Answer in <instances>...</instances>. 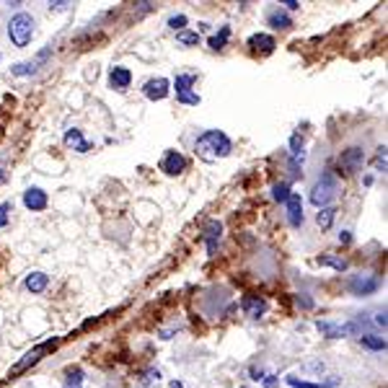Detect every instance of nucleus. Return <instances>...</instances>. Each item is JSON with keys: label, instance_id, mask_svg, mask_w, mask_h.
<instances>
[{"label": "nucleus", "instance_id": "37", "mask_svg": "<svg viewBox=\"0 0 388 388\" xmlns=\"http://www.w3.org/2000/svg\"><path fill=\"white\" fill-rule=\"evenodd\" d=\"M0 179H3V174H0Z\"/></svg>", "mask_w": 388, "mask_h": 388}, {"label": "nucleus", "instance_id": "16", "mask_svg": "<svg viewBox=\"0 0 388 388\" xmlns=\"http://www.w3.org/2000/svg\"><path fill=\"white\" fill-rule=\"evenodd\" d=\"M47 55H49V49L42 52L39 60H34V62H18V65H13V75H34V73L39 70V62L47 60Z\"/></svg>", "mask_w": 388, "mask_h": 388}, {"label": "nucleus", "instance_id": "15", "mask_svg": "<svg viewBox=\"0 0 388 388\" xmlns=\"http://www.w3.org/2000/svg\"><path fill=\"white\" fill-rule=\"evenodd\" d=\"M241 306H244V313L251 316V318H259L264 311H267V303H264V300H259V298H244V303H241Z\"/></svg>", "mask_w": 388, "mask_h": 388}, {"label": "nucleus", "instance_id": "35", "mask_svg": "<svg viewBox=\"0 0 388 388\" xmlns=\"http://www.w3.org/2000/svg\"><path fill=\"white\" fill-rule=\"evenodd\" d=\"M339 241H341V244H350V241H352V235L347 233V231H341V233H339Z\"/></svg>", "mask_w": 388, "mask_h": 388}, {"label": "nucleus", "instance_id": "33", "mask_svg": "<svg viewBox=\"0 0 388 388\" xmlns=\"http://www.w3.org/2000/svg\"><path fill=\"white\" fill-rule=\"evenodd\" d=\"M70 3H65V0H60V3H49V8H55V11H65Z\"/></svg>", "mask_w": 388, "mask_h": 388}, {"label": "nucleus", "instance_id": "29", "mask_svg": "<svg viewBox=\"0 0 388 388\" xmlns=\"http://www.w3.org/2000/svg\"><path fill=\"white\" fill-rule=\"evenodd\" d=\"M184 24H187V16H174V18H168V26H171L174 31H181Z\"/></svg>", "mask_w": 388, "mask_h": 388}, {"label": "nucleus", "instance_id": "19", "mask_svg": "<svg viewBox=\"0 0 388 388\" xmlns=\"http://www.w3.org/2000/svg\"><path fill=\"white\" fill-rule=\"evenodd\" d=\"M205 235H207V251H210V254H215V248H218V238H220V223H218V220L207 223V231H205Z\"/></svg>", "mask_w": 388, "mask_h": 388}, {"label": "nucleus", "instance_id": "28", "mask_svg": "<svg viewBox=\"0 0 388 388\" xmlns=\"http://www.w3.org/2000/svg\"><path fill=\"white\" fill-rule=\"evenodd\" d=\"M8 212H11V202H3L0 205V228L8 225Z\"/></svg>", "mask_w": 388, "mask_h": 388}, {"label": "nucleus", "instance_id": "27", "mask_svg": "<svg viewBox=\"0 0 388 388\" xmlns=\"http://www.w3.org/2000/svg\"><path fill=\"white\" fill-rule=\"evenodd\" d=\"M81 378H83V370L81 367H75V370H70V373H68V388H78V383H81Z\"/></svg>", "mask_w": 388, "mask_h": 388}, {"label": "nucleus", "instance_id": "34", "mask_svg": "<svg viewBox=\"0 0 388 388\" xmlns=\"http://www.w3.org/2000/svg\"><path fill=\"white\" fill-rule=\"evenodd\" d=\"M376 324H378V326H383V329H386V324H388V321H386V311H380V313H378V316H376Z\"/></svg>", "mask_w": 388, "mask_h": 388}, {"label": "nucleus", "instance_id": "4", "mask_svg": "<svg viewBox=\"0 0 388 388\" xmlns=\"http://www.w3.org/2000/svg\"><path fill=\"white\" fill-rule=\"evenodd\" d=\"M363 161H365L363 148H347V151H341L339 155V168L344 174H357V171L363 168Z\"/></svg>", "mask_w": 388, "mask_h": 388}, {"label": "nucleus", "instance_id": "17", "mask_svg": "<svg viewBox=\"0 0 388 388\" xmlns=\"http://www.w3.org/2000/svg\"><path fill=\"white\" fill-rule=\"evenodd\" d=\"M248 47L261 49V52H272L274 49V39L270 34H254L248 39Z\"/></svg>", "mask_w": 388, "mask_h": 388}, {"label": "nucleus", "instance_id": "18", "mask_svg": "<svg viewBox=\"0 0 388 388\" xmlns=\"http://www.w3.org/2000/svg\"><path fill=\"white\" fill-rule=\"evenodd\" d=\"M267 21H270L272 29H290V26H293V18L285 11H272Z\"/></svg>", "mask_w": 388, "mask_h": 388}, {"label": "nucleus", "instance_id": "3", "mask_svg": "<svg viewBox=\"0 0 388 388\" xmlns=\"http://www.w3.org/2000/svg\"><path fill=\"white\" fill-rule=\"evenodd\" d=\"M337 189H339V187H337V179H334V174H331V171H326V174L321 177V181L313 187V192H311V202H313L316 207H326V205L334 200Z\"/></svg>", "mask_w": 388, "mask_h": 388}, {"label": "nucleus", "instance_id": "14", "mask_svg": "<svg viewBox=\"0 0 388 388\" xmlns=\"http://www.w3.org/2000/svg\"><path fill=\"white\" fill-rule=\"evenodd\" d=\"M49 285V277L44 272H31L29 277H26V290H31V293H44Z\"/></svg>", "mask_w": 388, "mask_h": 388}, {"label": "nucleus", "instance_id": "32", "mask_svg": "<svg viewBox=\"0 0 388 388\" xmlns=\"http://www.w3.org/2000/svg\"><path fill=\"white\" fill-rule=\"evenodd\" d=\"M283 5L287 8V11H298V8H300V3H298V0H285Z\"/></svg>", "mask_w": 388, "mask_h": 388}, {"label": "nucleus", "instance_id": "21", "mask_svg": "<svg viewBox=\"0 0 388 388\" xmlns=\"http://www.w3.org/2000/svg\"><path fill=\"white\" fill-rule=\"evenodd\" d=\"M334 215H337V210L334 207H321V212L316 215V223L321 231H329L331 223H334Z\"/></svg>", "mask_w": 388, "mask_h": 388}, {"label": "nucleus", "instance_id": "24", "mask_svg": "<svg viewBox=\"0 0 388 388\" xmlns=\"http://www.w3.org/2000/svg\"><path fill=\"white\" fill-rule=\"evenodd\" d=\"M228 36H231V29H228V26H223V29H220V34L210 36V47L212 49H223L225 42H228Z\"/></svg>", "mask_w": 388, "mask_h": 388}, {"label": "nucleus", "instance_id": "2", "mask_svg": "<svg viewBox=\"0 0 388 388\" xmlns=\"http://www.w3.org/2000/svg\"><path fill=\"white\" fill-rule=\"evenodd\" d=\"M8 36L16 47H26L34 36V18L29 13H16L8 24Z\"/></svg>", "mask_w": 388, "mask_h": 388}, {"label": "nucleus", "instance_id": "7", "mask_svg": "<svg viewBox=\"0 0 388 388\" xmlns=\"http://www.w3.org/2000/svg\"><path fill=\"white\" fill-rule=\"evenodd\" d=\"M187 168V158L181 153H177V151H168L166 153V158L161 161V171H166L168 177H177V174H181Z\"/></svg>", "mask_w": 388, "mask_h": 388}, {"label": "nucleus", "instance_id": "6", "mask_svg": "<svg viewBox=\"0 0 388 388\" xmlns=\"http://www.w3.org/2000/svg\"><path fill=\"white\" fill-rule=\"evenodd\" d=\"M347 290L352 295H373L378 290V280L370 274H354L352 280L347 283Z\"/></svg>", "mask_w": 388, "mask_h": 388}, {"label": "nucleus", "instance_id": "30", "mask_svg": "<svg viewBox=\"0 0 388 388\" xmlns=\"http://www.w3.org/2000/svg\"><path fill=\"white\" fill-rule=\"evenodd\" d=\"M376 168H378V171H386V148H378Z\"/></svg>", "mask_w": 388, "mask_h": 388}, {"label": "nucleus", "instance_id": "5", "mask_svg": "<svg viewBox=\"0 0 388 388\" xmlns=\"http://www.w3.org/2000/svg\"><path fill=\"white\" fill-rule=\"evenodd\" d=\"M192 83H194V75H177V99L181 104H192L197 106L200 104V96L192 94Z\"/></svg>", "mask_w": 388, "mask_h": 388}, {"label": "nucleus", "instance_id": "36", "mask_svg": "<svg viewBox=\"0 0 388 388\" xmlns=\"http://www.w3.org/2000/svg\"><path fill=\"white\" fill-rule=\"evenodd\" d=\"M298 303H300V306H303V308H311V306H313V303H311L308 298H298Z\"/></svg>", "mask_w": 388, "mask_h": 388}, {"label": "nucleus", "instance_id": "26", "mask_svg": "<svg viewBox=\"0 0 388 388\" xmlns=\"http://www.w3.org/2000/svg\"><path fill=\"white\" fill-rule=\"evenodd\" d=\"M287 197H290V189H287V184H277V187H274V200L287 202Z\"/></svg>", "mask_w": 388, "mask_h": 388}, {"label": "nucleus", "instance_id": "10", "mask_svg": "<svg viewBox=\"0 0 388 388\" xmlns=\"http://www.w3.org/2000/svg\"><path fill=\"white\" fill-rule=\"evenodd\" d=\"M168 86H171V83L166 81V78H153V81L145 83L142 91H145V96H148L151 101H161V99L168 96Z\"/></svg>", "mask_w": 388, "mask_h": 388}, {"label": "nucleus", "instance_id": "13", "mask_svg": "<svg viewBox=\"0 0 388 388\" xmlns=\"http://www.w3.org/2000/svg\"><path fill=\"white\" fill-rule=\"evenodd\" d=\"M65 145L73 148V151H78V153H88L91 151V142L83 138L81 129H68L65 132Z\"/></svg>", "mask_w": 388, "mask_h": 388}, {"label": "nucleus", "instance_id": "12", "mask_svg": "<svg viewBox=\"0 0 388 388\" xmlns=\"http://www.w3.org/2000/svg\"><path fill=\"white\" fill-rule=\"evenodd\" d=\"M109 83H112V88L125 91V88H129V83H132V73L127 68L117 65V68H112V73H109Z\"/></svg>", "mask_w": 388, "mask_h": 388}, {"label": "nucleus", "instance_id": "20", "mask_svg": "<svg viewBox=\"0 0 388 388\" xmlns=\"http://www.w3.org/2000/svg\"><path fill=\"white\" fill-rule=\"evenodd\" d=\"M339 383V378H331L326 383H308V380H298V378H287V386L293 388H331Z\"/></svg>", "mask_w": 388, "mask_h": 388}, {"label": "nucleus", "instance_id": "8", "mask_svg": "<svg viewBox=\"0 0 388 388\" xmlns=\"http://www.w3.org/2000/svg\"><path fill=\"white\" fill-rule=\"evenodd\" d=\"M49 350H55V341H47V344H39V347H34V350H31V352L26 354L24 360H21V363L16 365V367H13V376H18V373H24L26 367H29V365H34V363H39V360H42V354L44 352H49Z\"/></svg>", "mask_w": 388, "mask_h": 388}, {"label": "nucleus", "instance_id": "23", "mask_svg": "<svg viewBox=\"0 0 388 388\" xmlns=\"http://www.w3.org/2000/svg\"><path fill=\"white\" fill-rule=\"evenodd\" d=\"M360 341H363V347H367V350H386V339H383V337H370V334H365V337H360Z\"/></svg>", "mask_w": 388, "mask_h": 388}, {"label": "nucleus", "instance_id": "9", "mask_svg": "<svg viewBox=\"0 0 388 388\" xmlns=\"http://www.w3.org/2000/svg\"><path fill=\"white\" fill-rule=\"evenodd\" d=\"M47 192H42V189H36V187H31V189H26L24 192V205L29 207L31 212H42L44 207H47Z\"/></svg>", "mask_w": 388, "mask_h": 388}, {"label": "nucleus", "instance_id": "1", "mask_svg": "<svg viewBox=\"0 0 388 388\" xmlns=\"http://www.w3.org/2000/svg\"><path fill=\"white\" fill-rule=\"evenodd\" d=\"M194 151H197V155H200L202 161L212 164V161H218V158L231 155L233 145H231V140H228V135H225V132H220V129H207L205 135L197 138Z\"/></svg>", "mask_w": 388, "mask_h": 388}, {"label": "nucleus", "instance_id": "31", "mask_svg": "<svg viewBox=\"0 0 388 388\" xmlns=\"http://www.w3.org/2000/svg\"><path fill=\"white\" fill-rule=\"evenodd\" d=\"M290 148H293V155H300V148H303V140H300V135H293V140H290Z\"/></svg>", "mask_w": 388, "mask_h": 388}, {"label": "nucleus", "instance_id": "25", "mask_svg": "<svg viewBox=\"0 0 388 388\" xmlns=\"http://www.w3.org/2000/svg\"><path fill=\"white\" fill-rule=\"evenodd\" d=\"M177 39L181 44H200V34L197 31H179Z\"/></svg>", "mask_w": 388, "mask_h": 388}, {"label": "nucleus", "instance_id": "11", "mask_svg": "<svg viewBox=\"0 0 388 388\" xmlns=\"http://www.w3.org/2000/svg\"><path fill=\"white\" fill-rule=\"evenodd\" d=\"M285 205H287V220H290V225H293V228H300V225H303V202H300V197H298V194H290Z\"/></svg>", "mask_w": 388, "mask_h": 388}, {"label": "nucleus", "instance_id": "22", "mask_svg": "<svg viewBox=\"0 0 388 388\" xmlns=\"http://www.w3.org/2000/svg\"><path fill=\"white\" fill-rule=\"evenodd\" d=\"M321 267H331V270H337V272H347V261L339 257H329V254H324V257H318L316 259Z\"/></svg>", "mask_w": 388, "mask_h": 388}]
</instances>
